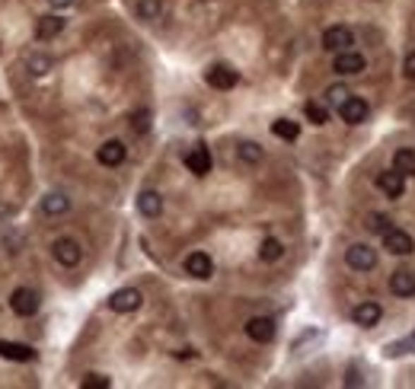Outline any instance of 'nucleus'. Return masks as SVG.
Returning <instances> with one entry per match:
<instances>
[{"mask_svg":"<svg viewBox=\"0 0 415 389\" xmlns=\"http://www.w3.org/2000/svg\"><path fill=\"white\" fill-rule=\"evenodd\" d=\"M52 256H54V262H61L64 268H74V265H80L83 249H80V243H77V239L61 237V239H54V243H52Z\"/></svg>","mask_w":415,"mask_h":389,"instance_id":"f257e3e1","label":"nucleus"},{"mask_svg":"<svg viewBox=\"0 0 415 389\" xmlns=\"http://www.w3.org/2000/svg\"><path fill=\"white\" fill-rule=\"evenodd\" d=\"M364 67H368V61H364V54L355 52V48L339 52V54H335V61H332V71L342 73V77H355V73H361Z\"/></svg>","mask_w":415,"mask_h":389,"instance_id":"f03ea898","label":"nucleus"},{"mask_svg":"<svg viewBox=\"0 0 415 389\" xmlns=\"http://www.w3.org/2000/svg\"><path fill=\"white\" fill-rule=\"evenodd\" d=\"M10 310L23 319L35 316V313H39V294L29 290V287H16L13 294H10Z\"/></svg>","mask_w":415,"mask_h":389,"instance_id":"7ed1b4c3","label":"nucleus"},{"mask_svg":"<svg viewBox=\"0 0 415 389\" xmlns=\"http://www.w3.org/2000/svg\"><path fill=\"white\" fill-rule=\"evenodd\" d=\"M141 304H144V297L138 287H121L109 297V310L112 313H134V310H141Z\"/></svg>","mask_w":415,"mask_h":389,"instance_id":"20e7f679","label":"nucleus"},{"mask_svg":"<svg viewBox=\"0 0 415 389\" xmlns=\"http://www.w3.org/2000/svg\"><path fill=\"white\" fill-rule=\"evenodd\" d=\"M345 265L355 271H371V268H377V252L364 243H355L345 249Z\"/></svg>","mask_w":415,"mask_h":389,"instance_id":"39448f33","label":"nucleus"},{"mask_svg":"<svg viewBox=\"0 0 415 389\" xmlns=\"http://www.w3.org/2000/svg\"><path fill=\"white\" fill-rule=\"evenodd\" d=\"M355 45V32H351L349 26H329L326 32H323V48L326 52H345V48Z\"/></svg>","mask_w":415,"mask_h":389,"instance_id":"423d86ee","label":"nucleus"},{"mask_svg":"<svg viewBox=\"0 0 415 389\" xmlns=\"http://www.w3.org/2000/svg\"><path fill=\"white\" fill-rule=\"evenodd\" d=\"M205 80H207V86H215V90H234V86L240 83V73L227 64H215V67H207Z\"/></svg>","mask_w":415,"mask_h":389,"instance_id":"0eeeda50","label":"nucleus"},{"mask_svg":"<svg viewBox=\"0 0 415 389\" xmlns=\"http://www.w3.org/2000/svg\"><path fill=\"white\" fill-rule=\"evenodd\" d=\"M383 249L393 252V256H409V252H415V239L409 237L406 230H396V227H390V230L383 233Z\"/></svg>","mask_w":415,"mask_h":389,"instance_id":"6e6552de","label":"nucleus"},{"mask_svg":"<svg viewBox=\"0 0 415 389\" xmlns=\"http://www.w3.org/2000/svg\"><path fill=\"white\" fill-rule=\"evenodd\" d=\"M339 115H342V121H349V125H361V121H368L371 106L361 96H349V100L339 106Z\"/></svg>","mask_w":415,"mask_h":389,"instance_id":"1a4fd4ad","label":"nucleus"},{"mask_svg":"<svg viewBox=\"0 0 415 389\" xmlns=\"http://www.w3.org/2000/svg\"><path fill=\"white\" fill-rule=\"evenodd\" d=\"M377 188L387 195V198H402L406 195V176L399 169H387L377 176Z\"/></svg>","mask_w":415,"mask_h":389,"instance_id":"9d476101","label":"nucleus"},{"mask_svg":"<svg viewBox=\"0 0 415 389\" xmlns=\"http://www.w3.org/2000/svg\"><path fill=\"white\" fill-rule=\"evenodd\" d=\"M186 275L198 277V281L211 277L215 275V262H211V256H207V252H192V256L186 258Z\"/></svg>","mask_w":415,"mask_h":389,"instance_id":"9b49d317","label":"nucleus"},{"mask_svg":"<svg viewBox=\"0 0 415 389\" xmlns=\"http://www.w3.org/2000/svg\"><path fill=\"white\" fill-rule=\"evenodd\" d=\"M246 335L253 338V342H259V345L272 342V338H275V319H268V316H253V319L246 323Z\"/></svg>","mask_w":415,"mask_h":389,"instance_id":"f8f14e48","label":"nucleus"},{"mask_svg":"<svg viewBox=\"0 0 415 389\" xmlns=\"http://www.w3.org/2000/svg\"><path fill=\"white\" fill-rule=\"evenodd\" d=\"M0 357L4 361H16V364H29V361H35V348L32 345H20V342H0Z\"/></svg>","mask_w":415,"mask_h":389,"instance_id":"ddd939ff","label":"nucleus"},{"mask_svg":"<svg viewBox=\"0 0 415 389\" xmlns=\"http://www.w3.org/2000/svg\"><path fill=\"white\" fill-rule=\"evenodd\" d=\"M186 166L195 176H207V172H211V150H207L205 144H198L195 150L186 153Z\"/></svg>","mask_w":415,"mask_h":389,"instance_id":"4468645a","label":"nucleus"},{"mask_svg":"<svg viewBox=\"0 0 415 389\" xmlns=\"http://www.w3.org/2000/svg\"><path fill=\"white\" fill-rule=\"evenodd\" d=\"M383 316L380 304H374V300H364V304H358L355 310H351V319H355L358 325H364V329H371V325H377Z\"/></svg>","mask_w":415,"mask_h":389,"instance_id":"2eb2a0df","label":"nucleus"},{"mask_svg":"<svg viewBox=\"0 0 415 389\" xmlns=\"http://www.w3.org/2000/svg\"><path fill=\"white\" fill-rule=\"evenodd\" d=\"M125 157H128V150H125L121 140H106V144L96 150V160H100L102 166H121L125 163Z\"/></svg>","mask_w":415,"mask_h":389,"instance_id":"dca6fc26","label":"nucleus"},{"mask_svg":"<svg viewBox=\"0 0 415 389\" xmlns=\"http://www.w3.org/2000/svg\"><path fill=\"white\" fill-rule=\"evenodd\" d=\"M61 32H64V20H61V16L48 13V16H39V20H35V39L39 42H48Z\"/></svg>","mask_w":415,"mask_h":389,"instance_id":"f3484780","label":"nucleus"},{"mask_svg":"<svg viewBox=\"0 0 415 389\" xmlns=\"http://www.w3.org/2000/svg\"><path fill=\"white\" fill-rule=\"evenodd\" d=\"M390 290L402 300L415 297V275L412 271H393V277H390Z\"/></svg>","mask_w":415,"mask_h":389,"instance_id":"a211bd4d","label":"nucleus"},{"mask_svg":"<svg viewBox=\"0 0 415 389\" xmlns=\"http://www.w3.org/2000/svg\"><path fill=\"white\" fill-rule=\"evenodd\" d=\"M138 211L144 214V217H160L163 214V198H160V191L148 188L138 195Z\"/></svg>","mask_w":415,"mask_h":389,"instance_id":"6ab92c4d","label":"nucleus"},{"mask_svg":"<svg viewBox=\"0 0 415 389\" xmlns=\"http://www.w3.org/2000/svg\"><path fill=\"white\" fill-rule=\"evenodd\" d=\"M42 211H45L48 217H61V214L71 211V198H67V195H61V191H52V195H45V198H42Z\"/></svg>","mask_w":415,"mask_h":389,"instance_id":"aec40b11","label":"nucleus"},{"mask_svg":"<svg viewBox=\"0 0 415 389\" xmlns=\"http://www.w3.org/2000/svg\"><path fill=\"white\" fill-rule=\"evenodd\" d=\"M272 134L282 140H297L301 138V125L291 119H278V121H272Z\"/></svg>","mask_w":415,"mask_h":389,"instance_id":"412c9836","label":"nucleus"},{"mask_svg":"<svg viewBox=\"0 0 415 389\" xmlns=\"http://www.w3.org/2000/svg\"><path fill=\"white\" fill-rule=\"evenodd\" d=\"M393 169H399L402 176H415V150L402 147V150L393 153Z\"/></svg>","mask_w":415,"mask_h":389,"instance_id":"4be33fe9","label":"nucleus"},{"mask_svg":"<svg viewBox=\"0 0 415 389\" xmlns=\"http://www.w3.org/2000/svg\"><path fill=\"white\" fill-rule=\"evenodd\" d=\"M134 13H138V20H157L163 13V0H138Z\"/></svg>","mask_w":415,"mask_h":389,"instance_id":"5701e85b","label":"nucleus"},{"mask_svg":"<svg viewBox=\"0 0 415 389\" xmlns=\"http://www.w3.org/2000/svg\"><path fill=\"white\" fill-rule=\"evenodd\" d=\"M236 153H240V160H243V163H249V166L262 163V157H265V153H262V147L255 144V140H243V144L236 147Z\"/></svg>","mask_w":415,"mask_h":389,"instance_id":"b1692460","label":"nucleus"},{"mask_svg":"<svg viewBox=\"0 0 415 389\" xmlns=\"http://www.w3.org/2000/svg\"><path fill=\"white\" fill-rule=\"evenodd\" d=\"M284 256V246L278 243V239H262V246H259V258L262 262H278V258Z\"/></svg>","mask_w":415,"mask_h":389,"instance_id":"393cba45","label":"nucleus"},{"mask_svg":"<svg viewBox=\"0 0 415 389\" xmlns=\"http://www.w3.org/2000/svg\"><path fill=\"white\" fill-rule=\"evenodd\" d=\"M303 112H307V119L313 121V125H326L329 121V109L323 106V102H316V100H310L307 106H303Z\"/></svg>","mask_w":415,"mask_h":389,"instance_id":"a878e982","label":"nucleus"},{"mask_svg":"<svg viewBox=\"0 0 415 389\" xmlns=\"http://www.w3.org/2000/svg\"><path fill=\"white\" fill-rule=\"evenodd\" d=\"M415 351V332L409 338H402V342H393V345H387V354L390 357H396V354H412Z\"/></svg>","mask_w":415,"mask_h":389,"instance_id":"bb28decb","label":"nucleus"},{"mask_svg":"<svg viewBox=\"0 0 415 389\" xmlns=\"http://www.w3.org/2000/svg\"><path fill=\"white\" fill-rule=\"evenodd\" d=\"M349 96H351V92L345 90L342 83H335V86H329V90H326V102H329V106H335V109H339L342 102L349 100Z\"/></svg>","mask_w":415,"mask_h":389,"instance_id":"cd10ccee","label":"nucleus"},{"mask_svg":"<svg viewBox=\"0 0 415 389\" xmlns=\"http://www.w3.org/2000/svg\"><path fill=\"white\" fill-rule=\"evenodd\" d=\"M26 64H29V73H48L52 71V58H45V54H32Z\"/></svg>","mask_w":415,"mask_h":389,"instance_id":"c85d7f7f","label":"nucleus"},{"mask_svg":"<svg viewBox=\"0 0 415 389\" xmlns=\"http://www.w3.org/2000/svg\"><path fill=\"white\" fill-rule=\"evenodd\" d=\"M368 230L371 233H380V237H383V233L390 230V217H387V214H371V217H368Z\"/></svg>","mask_w":415,"mask_h":389,"instance_id":"c756f323","label":"nucleus"},{"mask_svg":"<svg viewBox=\"0 0 415 389\" xmlns=\"http://www.w3.org/2000/svg\"><path fill=\"white\" fill-rule=\"evenodd\" d=\"M80 386L83 389H109V386H112V380H109V376H100V373H90Z\"/></svg>","mask_w":415,"mask_h":389,"instance_id":"7c9ffc66","label":"nucleus"},{"mask_svg":"<svg viewBox=\"0 0 415 389\" xmlns=\"http://www.w3.org/2000/svg\"><path fill=\"white\" fill-rule=\"evenodd\" d=\"M402 73H406L409 80H415V52L406 54V64H402Z\"/></svg>","mask_w":415,"mask_h":389,"instance_id":"2f4dec72","label":"nucleus"},{"mask_svg":"<svg viewBox=\"0 0 415 389\" xmlns=\"http://www.w3.org/2000/svg\"><path fill=\"white\" fill-rule=\"evenodd\" d=\"M150 115L148 112H141V115H134V131H148V128H150Z\"/></svg>","mask_w":415,"mask_h":389,"instance_id":"473e14b6","label":"nucleus"},{"mask_svg":"<svg viewBox=\"0 0 415 389\" xmlns=\"http://www.w3.org/2000/svg\"><path fill=\"white\" fill-rule=\"evenodd\" d=\"M48 4H52V7H58V10H64V7H71L74 0H48Z\"/></svg>","mask_w":415,"mask_h":389,"instance_id":"72a5a7b5","label":"nucleus"}]
</instances>
